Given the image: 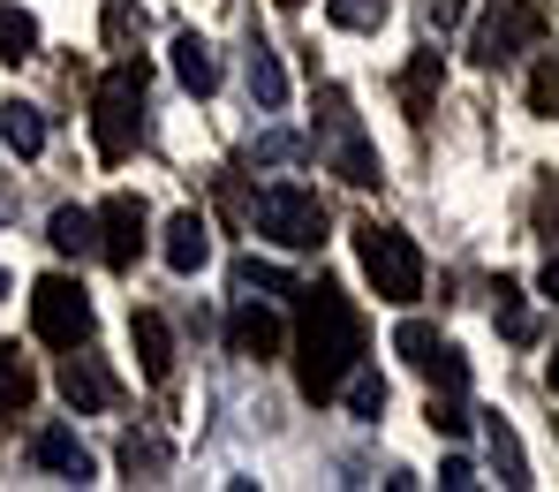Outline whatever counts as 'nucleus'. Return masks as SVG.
I'll return each mask as SVG.
<instances>
[{
	"mask_svg": "<svg viewBox=\"0 0 559 492\" xmlns=\"http://www.w3.org/2000/svg\"><path fill=\"white\" fill-rule=\"evenodd\" d=\"M31 455H38V470H53L61 485H92V455H84V440H76L69 424H46V432L31 440Z\"/></svg>",
	"mask_w": 559,
	"mask_h": 492,
	"instance_id": "obj_11",
	"label": "nucleus"
},
{
	"mask_svg": "<svg viewBox=\"0 0 559 492\" xmlns=\"http://www.w3.org/2000/svg\"><path fill=\"white\" fill-rule=\"evenodd\" d=\"M356 258H364V273H371L378 303H416V295H424V250H416L401 227L364 220V227H356Z\"/></svg>",
	"mask_w": 559,
	"mask_h": 492,
	"instance_id": "obj_3",
	"label": "nucleus"
},
{
	"mask_svg": "<svg viewBox=\"0 0 559 492\" xmlns=\"http://www.w3.org/2000/svg\"><path fill=\"white\" fill-rule=\"evenodd\" d=\"M491 462H499V485H530V462H522V440L491 417Z\"/></svg>",
	"mask_w": 559,
	"mask_h": 492,
	"instance_id": "obj_24",
	"label": "nucleus"
},
{
	"mask_svg": "<svg viewBox=\"0 0 559 492\" xmlns=\"http://www.w3.org/2000/svg\"><path fill=\"white\" fill-rule=\"evenodd\" d=\"M258 160H302V137H265Z\"/></svg>",
	"mask_w": 559,
	"mask_h": 492,
	"instance_id": "obj_32",
	"label": "nucleus"
},
{
	"mask_svg": "<svg viewBox=\"0 0 559 492\" xmlns=\"http://www.w3.org/2000/svg\"><path fill=\"white\" fill-rule=\"evenodd\" d=\"M447 84V69H439V54H416L408 69H401V106H408V121H424L431 114V98Z\"/></svg>",
	"mask_w": 559,
	"mask_h": 492,
	"instance_id": "obj_16",
	"label": "nucleus"
},
{
	"mask_svg": "<svg viewBox=\"0 0 559 492\" xmlns=\"http://www.w3.org/2000/svg\"><path fill=\"white\" fill-rule=\"evenodd\" d=\"M537 220H545V227H559V183L545 197H537Z\"/></svg>",
	"mask_w": 559,
	"mask_h": 492,
	"instance_id": "obj_36",
	"label": "nucleus"
},
{
	"mask_svg": "<svg viewBox=\"0 0 559 492\" xmlns=\"http://www.w3.org/2000/svg\"><path fill=\"white\" fill-rule=\"evenodd\" d=\"M46 243L69 250V258H76V250H98V220L84 212V204H61V212L46 220Z\"/></svg>",
	"mask_w": 559,
	"mask_h": 492,
	"instance_id": "obj_18",
	"label": "nucleus"
},
{
	"mask_svg": "<svg viewBox=\"0 0 559 492\" xmlns=\"http://www.w3.org/2000/svg\"><path fill=\"white\" fill-rule=\"evenodd\" d=\"M341 394H348V409H356V417H378V409H385V379H378V372H364V364L341 379Z\"/></svg>",
	"mask_w": 559,
	"mask_h": 492,
	"instance_id": "obj_28",
	"label": "nucleus"
},
{
	"mask_svg": "<svg viewBox=\"0 0 559 492\" xmlns=\"http://www.w3.org/2000/svg\"><path fill=\"white\" fill-rule=\"evenodd\" d=\"M250 98H258V106H287V77H280V61L265 46L250 54Z\"/></svg>",
	"mask_w": 559,
	"mask_h": 492,
	"instance_id": "obj_26",
	"label": "nucleus"
},
{
	"mask_svg": "<svg viewBox=\"0 0 559 492\" xmlns=\"http://www.w3.org/2000/svg\"><path fill=\"white\" fill-rule=\"evenodd\" d=\"M121 470H129V485H136V478H159V470H167V447H159L152 432H129V440H121Z\"/></svg>",
	"mask_w": 559,
	"mask_h": 492,
	"instance_id": "obj_22",
	"label": "nucleus"
},
{
	"mask_svg": "<svg viewBox=\"0 0 559 492\" xmlns=\"http://www.w3.org/2000/svg\"><path fill=\"white\" fill-rule=\"evenodd\" d=\"M545 379H552V394H559V356H552V364H545Z\"/></svg>",
	"mask_w": 559,
	"mask_h": 492,
	"instance_id": "obj_37",
	"label": "nucleus"
},
{
	"mask_svg": "<svg viewBox=\"0 0 559 492\" xmlns=\"http://www.w3.org/2000/svg\"><path fill=\"white\" fill-rule=\"evenodd\" d=\"M159 235H167V243H159V258H167L175 273H197V266L212 258V227H204V212H175Z\"/></svg>",
	"mask_w": 559,
	"mask_h": 492,
	"instance_id": "obj_13",
	"label": "nucleus"
},
{
	"mask_svg": "<svg viewBox=\"0 0 559 492\" xmlns=\"http://www.w3.org/2000/svg\"><path fill=\"white\" fill-rule=\"evenodd\" d=\"M280 8H302V0H280Z\"/></svg>",
	"mask_w": 559,
	"mask_h": 492,
	"instance_id": "obj_38",
	"label": "nucleus"
},
{
	"mask_svg": "<svg viewBox=\"0 0 559 492\" xmlns=\"http://www.w3.org/2000/svg\"><path fill=\"white\" fill-rule=\"evenodd\" d=\"M491 311H499V333H507V341H537V318H530V303H522L514 281L491 289Z\"/></svg>",
	"mask_w": 559,
	"mask_h": 492,
	"instance_id": "obj_19",
	"label": "nucleus"
},
{
	"mask_svg": "<svg viewBox=\"0 0 559 492\" xmlns=\"http://www.w3.org/2000/svg\"><path fill=\"white\" fill-rule=\"evenodd\" d=\"M144 84H152V69L136 61V54H114V69L98 77L92 92V144L106 167H121L136 144H144Z\"/></svg>",
	"mask_w": 559,
	"mask_h": 492,
	"instance_id": "obj_2",
	"label": "nucleus"
},
{
	"mask_svg": "<svg viewBox=\"0 0 559 492\" xmlns=\"http://www.w3.org/2000/svg\"><path fill=\"white\" fill-rule=\"evenodd\" d=\"M144 38V8L136 0H106V54H136Z\"/></svg>",
	"mask_w": 559,
	"mask_h": 492,
	"instance_id": "obj_20",
	"label": "nucleus"
},
{
	"mask_svg": "<svg viewBox=\"0 0 559 492\" xmlns=\"http://www.w3.org/2000/svg\"><path fill=\"white\" fill-rule=\"evenodd\" d=\"M129 341H136V372L159 387V379L175 372V326H167L159 311H136V318H129Z\"/></svg>",
	"mask_w": 559,
	"mask_h": 492,
	"instance_id": "obj_12",
	"label": "nucleus"
},
{
	"mask_svg": "<svg viewBox=\"0 0 559 492\" xmlns=\"http://www.w3.org/2000/svg\"><path fill=\"white\" fill-rule=\"evenodd\" d=\"M530 106L559 121V54H545V61H537V77H530Z\"/></svg>",
	"mask_w": 559,
	"mask_h": 492,
	"instance_id": "obj_30",
	"label": "nucleus"
},
{
	"mask_svg": "<svg viewBox=\"0 0 559 492\" xmlns=\"http://www.w3.org/2000/svg\"><path fill=\"white\" fill-rule=\"evenodd\" d=\"M61 394H69V409H84V417H98V409L121 401L114 372H106L98 356H84V349H61Z\"/></svg>",
	"mask_w": 559,
	"mask_h": 492,
	"instance_id": "obj_9",
	"label": "nucleus"
},
{
	"mask_svg": "<svg viewBox=\"0 0 559 492\" xmlns=\"http://www.w3.org/2000/svg\"><path fill=\"white\" fill-rule=\"evenodd\" d=\"M545 38V15L530 8V0H499L476 31H468V54L484 61V69H499V61H514L522 46H537Z\"/></svg>",
	"mask_w": 559,
	"mask_h": 492,
	"instance_id": "obj_6",
	"label": "nucleus"
},
{
	"mask_svg": "<svg viewBox=\"0 0 559 492\" xmlns=\"http://www.w3.org/2000/svg\"><path fill=\"white\" fill-rule=\"evenodd\" d=\"M393 349H401V356H408V364H424V356H431V349H439V333H431V326H424V318H401V333H393Z\"/></svg>",
	"mask_w": 559,
	"mask_h": 492,
	"instance_id": "obj_31",
	"label": "nucleus"
},
{
	"mask_svg": "<svg viewBox=\"0 0 559 492\" xmlns=\"http://www.w3.org/2000/svg\"><path fill=\"white\" fill-rule=\"evenodd\" d=\"M250 227L265 243H280V250H318L325 243V204H318V190L273 183V190H258V204H250Z\"/></svg>",
	"mask_w": 559,
	"mask_h": 492,
	"instance_id": "obj_4",
	"label": "nucleus"
},
{
	"mask_svg": "<svg viewBox=\"0 0 559 492\" xmlns=\"http://www.w3.org/2000/svg\"><path fill=\"white\" fill-rule=\"evenodd\" d=\"M175 77H182V92H197V98L219 92V54H212L197 31H182V38H175Z\"/></svg>",
	"mask_w": 559,
	"mask_h": 492,
	"instance_id": "obj_15",
	"label": "nucleus"
},
{
	"mask_svg": "<svg viewBox=\"0 0 559 492\" xmlns=\"http://www.w3.org/2000/svg\"><path fill=\"white\" fill-rule=\"evenodd\" d=\"M295 295H302V311H295V387L310 401H333L341 379L364 364V311L333 281L295 289Z\"/></svg>",
	"mask_w": 559,
	"mask_h": 492,
	"instance_id": "obj_1",
	"label": "nucleus"
},
{
	"mask_svg": "<svg viewBox=\"0 0 559 492\" xmlns=\"http://www.w3.org/2000/svg\"><path fill=\"white\" fill-rule=\"evenodd\" d=\"M431 23H439V31H454V23H462V0H431Z\"/></svg>",
	"mask_w": 559,
	"mask_h": 492,
	"instance_id": "obj_35",
	"label": "nucleus"
},
{
	"mask_svg": "<svg viewBox=\"0 0 559 492\" xmlns=\"http://www.w3.org/2000/svg\"><path fill=\"white\" fill-rule=\"evenodd\" d=\"M31 401H38V372H31V356H23L15 341H0V424H15Z\"/></svg>",
	"mask_w": 559,
	"mask_h": 492,
	"instance_id": "obj_14",
	"label": "nucleus"
},
{
	"mask_svg": "<svg viewBox=\"0 0 559 492\" xmlns=\"http://www.w3.org/2000/svg\"><path fill=\"white\" fill-rule=\"evenodd\" d=\"M0 295H8V273H0Z\"/></svg>",
	"mask_w": 559,
	"mask_h": 492,
	"instance_id": "obj_39",
	"label": "nucleus"
},
{
	"mask_svg": "<svg viewBox=\"0 0 559 492\" xmlns=\"http://www.w3.org/2000/svg\"><path fill=\"white\" fill-rule=\"evenodd\" d=\"M31 333H38L46 349H84V341H92V295H84V281L46 273V281L31 289Z\"/></svg>",
	"mask_w": 559,
	"mask_h": 492,
	"instance_id": "obj_5",
	"label": "nucleus"
},
{
	"mask_svg": "<svg viewBox=\"0 0 559 492\" xmlns=\"http://www.w3.org/2000/svg\"><path fill=\"white\" fill-rule=\"evenodd\" d=\"M0 144H8L15 160H38V152H46V114H38V106H0Z\"/></svg>",
	"mask_w": 559,
	"mask_h": 492,
	"instance_id": "obj_17",
	"label": "nucleus"
},
{
	"mask_svg": "<svg viewBox=\"0 0 559 492\" xmlns=\"http://www.w3.org/2000/svg\"><path fill=\"white\" fill-rule=\"evenodd\" d=\"M318 106H325V129H333V160H341V183H356V190H378V183H385V167H378L371 144H364L356 114H348V92H341V84H325V92H318Z\"/></svg>",
	"mask_w": 559,
	"mask_h": 492,
	"instance_id": "obj_7",
	"label": "nucleus"
},
{
	"mask_svg": "<svg viewBox=\"0 0 559 492\" xmlns=\"http://www.w3.org/2000/svg\"><path fill=\"white\" fill-rule=\"evenodd\" d=\"M92 220H98V258H106L114 273H129V266L144 258V227H152L144 204H136V197H106Z\"/></svg>",
	"mask_w": 559,
	"mask_h": 492,
	"instance_id": "obj_8",
	"label": "nucleus"
},
{
	"mask_svg": "<svg viewBox=\"0 0 559 492\" xmlns=\"http://www.w3.org/2000/svg\"><path fill=\"white\" fill-rule=\"evenodd\" d=\"M439 485H447V492H468V485H476V470H468L462 455H454V462H447V470H439Z\"/></svg>",
	"mask_w": 559,
	"mask_h": 492,
	"instance_id": "obj_33",
	"label": "nucleus"
},
{
	"mask_svg": "<svg viewBox=\"0 0 559 492\" xmlns=\"http://www.w3.org/2000/svg\"><path fill=\"white\" fill-rule=\"evenodd\" d=\"M424 417H431V432H447V440H462V432H468V417H476V409L462 401V387H439V394H431V409H424Z\"/></svg>",
	"mask_w": 559,
	"mask_h": 492,
	"instance_id": "obj_25",
	"label": "nucleus"
},
{
	"mask_svg": "<svg viewBox=\"0 0 559 492\" xmlns=\"http://www.w3.org/2000/svg\"><path fill=\"white\" fill-rule=\"evenodd\" d=\"M325 15H333L341 31H378V23H385V0H325Z\"/></svg>",
	"mask_w": 559,
	"mask_h": 492,
	"instance_id": "obj_29",
	"label": "nucleus"
},
{
	"mask_svg": "<svg viewBox=\"0 0 559 492\" xmlns=\"http://www.w3.org/2000/svg\"><path fill=\"white\" fill-rule=\"evenodd\" d=\"M416 372H424L431 387H468V356H462V349H447V341H439V349H431Z\"/></svg>",
	"mask_w": 559,
	"mask_h": 492,
	"instance_id": "obj_27",
	"label": "nucleus"
},
{
	"mask_svg": "<svg viewBox=\"0 0 559 492\" xmlns=\"http://www.w3.org/2000/svg\"><path fill=\"white\" fill-rule=\"evenodd\" d=\"M537 295H545V303H559V250L545 258V273H537Z\"/></svg>",
	"mask_w": 559,
	"mask_h": 492,
	"instance_id": "obj_34",
	"label": "nucleus"
},
{
	"mask_svg": "<svg viewBox=\"0 0 559 492\" xmlns=\"http://www.w3.org/2000/svg\"><path fill=\"white\" fill-rule=\"evenodd\" d=\"M235 289L250 295V289H265V295H295L302 281L287 273V266H265V258H235Z\"/></svg>",
	"mask_w": 559,
	"mask_h": 492,
	"instance_id": "obj_21",
	"label": "nucleus"
},
{
	"mask_svg": "<svg viewBox=\"0 0 559 492\" xmlns=\"http://www.w3.org/2000/svg\"><path fill=\"white\" fill-rule=\"evenodd\" d=\"M227 341H235V356H250V364H273L280 341H287V326H280V311H265V303H242V311L227 318Z\"/></svg>",
	"mask_w": 559,
	"mask_h": 492,
	"instance_id": "obj_10",
	"label": "nucleus"
},
{
	"mask_svg": "<svg viewBox=\"0 0 559 492\" xmlns=\"http://www.w3.org/2000/svg\"><path fill=\"white\" fill-rule=\"evenodd\" d=\"M38 54V23L23 8H0V61H31Z\"/></svg>",
	"mask_w": 559,
	"mask_h": 492,
	"instance_id": "obj_23",
	"label": "nucleus"
}]
</instances>
